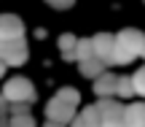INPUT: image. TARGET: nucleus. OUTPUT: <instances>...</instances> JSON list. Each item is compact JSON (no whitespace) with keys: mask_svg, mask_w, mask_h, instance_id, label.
<instances>
[{"mask_svg":"<svg viewBox=\"0 0 145 127\" xmlns=\"http://www.w3.org/2000/svg\"><path fill=\"white\" fill-rule=\"evenodd\" d=\"M145 57V32L126 27L116 35V60L113 65H129L132 60Z\"/></svg>","mask_w":145,"mask_h":127,"instance_id":"obj_1","label":"nucleus"},{"mask_svg":"<svg viewBox=\"0 0 145 127\" xmlns=\"http://www.w3.org/2000/svg\"><path fill=\"white\" fill-rule=\"evenodd\" d=\"M3 97L8 103H35L38 92L35 87H32V81L27 79V76H14V79H8L3 84Z\"/></svg>","mask_w":145,"mask_h":127,"instance_id":"obj_2","label":"nucleus"},{"mask_svg":"<svg viewBox=\"0 0 145 127\" xmlns=\"http://www.w3.org/2000/svg\"><path fill=\"white\" fill-rule=\"evenodd\" d=\"M27 57H30V46H27L24 35H22V38L0 41V60H3L8 68H19V65H24Z\"/></svg>","mask_w":145,"mask_h":127,"instance_id":"obj_3","label":"nucleus"},{"mask_svg":"<svg viewBox=\"0 0 145 127\" xmlns=\"http://www.w3.org/2000/svg\"><path fill=\"white\" fill-rule=\"evenodd\" d=\"M91 43H94V54L99 60H105L108 65H113V60H116V35L113 32H97L91 38Z\"/></svg>","mask_w":145,"mask_h":127,"instance_id":"obj_4","label":"nucleus"},{"mask_svg":"<svg viewBox=\"0 0 145 127\" xmlns=\"http://www.w3.org/2000/svg\"><path fill=\"white\" fill-rule=\"evenodd\" d=\"M75 116V106H67L62 103L57 95L46 103V119H54V122H62V124H70V119Z\"/></svg>","mask_w":145,"mask_h":127,"instance_id":"obj_5","label":"nucleus"},{"mask_svg":"<svg viewBox=\"0 0 145 127\" xmlns=\"http://www.w3.org/2000/svg\"><path fill=\"white\" fill-rule=\"evenodd\" d=\"M22 35H24V22L16 14H0V41L22 38Z\"/></svg>","mask_w":145,"mask_h":127,"instance_id":"obj_6","label":"nucleus"},{"mask_svg":"<svg viewBox=\"0 0 145 127\" xmlns=\"http://www.w3.org/2000/svg\"><path fill=\"white\" fill-rule=\"evenodd\" d=\"M94 108L99 111V119H124V106H121L118 100L113 97H97V103H94Z\"/></svg>","mask_w":145,"mask_h":127,"instance_id":"obj_7","label":"nucleus"},{"mask_svg":"<svg viewBox=\"0 0 145 127\" xmlns=\"http://www.w3.org/2000/svg\"><path fill=\"white\" fill-rule=\"evenodd\" d=\"M94 81V95L97 97H113L116 95V87H118V76L110 73V70H102Z\"/></svg>","mask_w":145,"mask_h":127,"instance_id":"obj_8","label":"nucleus"},{"mask_svg":"<svg viewBox=\"0 0 145 127\" xmlns=\"http://www.w3.org/2000/svg\"><path fill=\"white\" fill-rule=\"evenodd\" d=\"M102 119H99V111L94 106H86L83 111H75V116L70 119L67 127H99Z\"/></svg>","mask_w":145,"mask_h":127,"instance_id":"obj_9","label":"nucleus"},{"mask_svg":"<svg viewBox=\"0 0 145 127\" xmlns=\"http://www.w3.org/2000/svg\"><path fill=\"white\" fill-rule=\"evenodd\" d=\"M124 122L126 127H145V100L124 106Z\"/></svg>","mask_w":145,"mask_h":127,"instance_id":"obj_10","label":"nucleus"},{"mask_svg":"<svg viewBox=\"0 0 145 127\" xmlns=\"http://www.w3.org/2000/svg\"><path fill=\"white\" fill-rule=\"evenodd\" d=\"M105 68H108V62H105V60H99L97 54H94V57H89V60H81V62H78V70H81V76H86V79H97V76L102 73Z\"/></svg>","mask_w":145,"mask_h":127,"instance_id":"obj_11","label":"nucleus"},{"mask_svg":"<svg viewBox=\"0 0 145 127\" xmlns=\"http://www.w3.org/2000/svg\"><path fill=\"white\" fill-rule=\"evenodd\" d=\"M57 46H59L62 60L72 62V60H75V49H78V35H72V32H62L59 41H57Z\"/></svg>","mask_w":145,"mask_h":127,"instance_id":"obj_12","label":"nucleus"},{"mask_svg":"<svg viewBox=\"0 0 145 127\" xmlns=\"http://www.w3.org/2000/svg\"><path fill=\"white\" fill-rule=\"evenodd\" d=\"M135 95V81H132V76H118V87H116V97H121V100H126V97Z\"/></svg>","mask_w":145,"mask_h":127,"instance_id":"obj_13","label":"nucleus"},{"mask_svg":"<svg viewBox=\"0 0 145 127\" xmlns=\"http://www.w3.org/2000/svg\"><path fill=\"white\" fill-rule=\"evenodd\" d=\"M57 97L62 103H67V106H75V108H78V103H81V92H78L75 87H62V89L57 92Z\"/></svg>","mask_w":145,"mask_h":127,"instance_id":"obj_14","label":"nucleus"},{"mask_svg":"<svg viewBox=\"0 0 145 127\" xmlns=\"http://www.w3.org/2000/svg\"><path fill=\"white\" fill-rule=\"evenodd\" d=\"M89 57H94V43H91V38H78L75 60L81 62V60H89Z\"/></svg>","mask_w":145,"mask_h":127,"instance_id":"obj_15","label":"nucleus"},{"mask_svg":"<svg viewBox=\"0 0 145 127\" xmlns=\"http://www.w3.org/2000/svg\"><path fill=\"white\" fill-rule=\"evenodd\" d=\"M132 81H135V95L145 97V65H142V68H137L135 73H132Z\"/></svg>","mask_w":145,"mask_h":127,"instance_id":"obj_16","label":"nucleus"},{"mask_svg":"<svg viewBox=\"0 0 145 127\" xmlns=\"http://www.w3.org/2000/svg\"><path fill=\"white\" fill-rule=\"evenodd\" d=\"M11 127H38L32 114H14L11 116Z\"/></svg>","mask_w":145,"mask_h":127,"instance_id":"obj_17","label":"nucleus"},{"mask_svg":"<svg viewBox=\"0 0 145 127\" xmlns=\"http://www.w3.org/2000/svg\"><path fill=\"white\" fill-rule=\"evenodd\" d=\"M30 103H8V111H11V116L14 114H30Z\"/></svg>","mask_w":145,"mask_h":127,"instance_id":"obj_18","label":"nucleus"},{"mask_svg":"<svg viewBox=\"0 0 145 127\" xmlns=\"http://www.w3.org/2000/svg\"><path fill=\"white\" fill-rule=\"evenodd\" d=\"M48 5H51V8H57V11H67L72 3H75V0H46Z\"/></svg>","mask_w":145,"mask_h":127,"instance_id":"obj_19","label":"nucleus"},{"mask_svg":"<svg viewBox=\"0 0 145 127\" xmlns=\"http://www.w3.org/2000/svg\"><path fill=\"white\" fill-rule=\"evenodd\" d=\"M99 127H126V122H124V119H105Z\"/></svg>","mask_w":145,"mask_h":127,"instance_id":"obj_20","label":"nucleus"},{"mask_svg":"<svg viewBox=\"0 0 145 127\" xmlns=\"http://www.w3.org/2000/svg\"><path fill=\"white\" fill-rule=\"evenodd\" d=\"M0 116H8V100L3 97V92H0Z\"/></svg>","mask_w":145,"mask_h":127,"instance_id":"obj_21","label":"nucleus"},{"mask_svg":"<svg viewBox=\"0 0 145 127\" xmlns=\"http://www.w3.org/2000/svg\"><path fill=\"white\" fill-rule=\"evenodd\" d=\"M43 127H67V124H62V122H54V119H46V124Z\"/></svg>","mask_w":145,"mask_h":127,"instance_id":"obj_22","label":"nucleus"},{"mask_svg":"<svg viewBox=\"0 0 145 127\" xmlns=\"http://www.w3.org/2000/svg\"><path fill=\"white\" fill-rule=\"evenodd\" d=\"M0 127H11V119L8 116H0Z\"/></svg>","mask_w":145,"mask_h":127,"instance_id":"obj_23","label":"nucleus"},{"mask_svg":"<svg viewBox=\"0 0 145 127\" xmlns=\"http://www.w3.org/2000/svg\"><path fill=\"white\" fill-rule=\"evenodd\" d=\"M5 68H8V65H5L3 60H0V79H3V76H5Z\"/></svg>","mask_w":145,"mask_h":127,"instance_id":"obj_24","label":"nucleus"},{"mask_svg":"<svg viewBox=\"0 0 145 127\" xmlns=\"http://www.w3.org/2000/svg\"><path fill=\"white\" fill-rule=\"evenodd\" d=\"M142 3H145V0H142Z\"/></svg>","mask_w":145,"mask_h":127,"instance_id":"obj_25","label":"nucleus"}]
</instances>
